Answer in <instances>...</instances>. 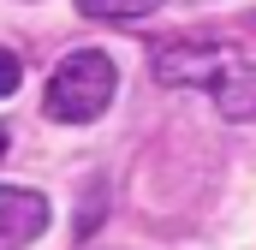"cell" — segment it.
I'll use <instances>...</instances> for the list:
<instances>
[{"label": "cell", "instance_id": "cell-6", "mask_svg": "<svg viewBox=\"0 0 256 250\" xmlns=\"http://www.w3.org/2000/svg\"><path fill=\"white\" fill-rule=\"evenodd\" d=\"M18 84H24V66L12 48H0V96H18Z\"/></svg>", "mask_w": 256, "mask_h": 250}, {"label": "cell", "instance_id": "cell-7", "mask_svg": "<svg viewBox=\"0 0 256 250\" xmlns=\"http://www.w3.org/2000/svg\"><path fill=\"white\" fill-rule=\"evenodd\" d=\"M0 155H6V131H0Z\"/></svg>", "mask_w": 256, "mask_h": 250}, {"label": "cell", "instance_id": "cell-2", "mask_svg": "<svg viewBox=\"0 0 256 250\" xmlns=\"http://www.w3.org/2000/svg\"><path fill=\"white\" fill-rule=\"evenodd\" d=\"M238 66L232 48H220V42H173V48H161L155 54V78L161 84H220L226 72Z\"/></svg>", "mask_w": 256, "mask_h": 250}, {"label": "cell", "instance_id": "cell-1", "mask_svg": "<svg viewBox=\"0 0 256 250\" xmlns=\"http://www.w3.org/2000/svg\"><path fill=\"white\" fill-rule=\"evenodd\" d=\"M114 84H120V72H114V60L102 48H78V54H66L54 66L42 108H48V120H60V125H90V120L108 114Z\"/></svg>", "mask_w": 256, "mask_h": 250}, {"label": "cell", "instance_id": "cell-3", "mask_svg": "<svg viewBox=\"0 0 256 250\" xmlns=\"http://www.w3.org/2000/svg\"><path fill=\"white\" fill-rule=\"evenodd\" d=\"M48 226V196L42 190H18V185H0V250H24L42 238Z\"/></svg>", "mask_w": 256, "mask_h": 250}, {"label": "cell", "instance_id": "cell-4", "mask_svg": "<svg viewBox=\"0 0 256 250\" xmlns=\"http://www.w3.org/2000/svg\"><path fill=\"white\" fill-rule=\"evenodd\" d=\"M214 96H220L226 114H256V72L250 66H232V72L214 84Z\"/></svg>", "mask_w": 256, "mask_h": 250}, {"label": "cell", "instance_id": "cell-5", "mask_svg": "<svg viewBox=\"0 0 256 250\" xmlns=\"http://www.w3.org/2000/svg\"><path fill=\"white\" fill-rule=\"evenodd\" d=\"M161 0H78L84 18H108V24H126V18H149Z\"/></svg>", "mask_w": 256, "mask_h": 250}]
</instances>
